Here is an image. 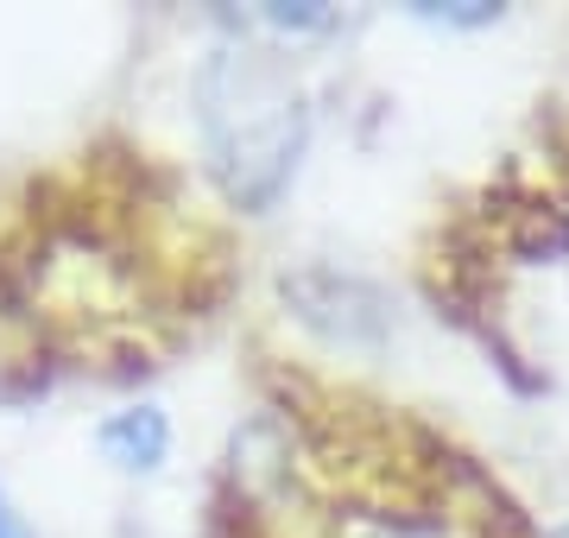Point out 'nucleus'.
<instances>
[{
	"label": "nucleus",
	"instance_id": "nucleus-2",
	"mask_svg": "<svg viewBox=\"0 0 569 538\" xmlns=\"http://www.w3.org/2000/svg\"><path fill=\"white\" fill-rule=\"evenodd\" d=\"M96 444H102V456L114 462V469H127V476H152L164 462V450H171V425H164L159 406H127V412H114L96 431Z\"/></svg>",
	"mask_w": 569,
	"mask_h": 538
},
{
	"label": "nucleus",
	"instance_id": "nucleus-1",
	"mask_svg": "<svg viewBox=\"0 0 569 538\" xmlns=\"http://www.w3.org/2000/svg\"><path fill=\"white\" fill-rule=\"evenodd\" d=\"M197 140L216 171V185L234 209L279 203L291 171L310 146V102L291 63L260 39H222L209 44L197 77Z\"/></svg>",
	"mask_w": 569,
	"mask_h": 538
},
{
	"label": "nucleus",
	"instance_id": "nucleus-3",
	"mask_svg": "<svg viewBox=\"0 0 569 538\" xmlns=\"http://www.w3.org/2000/svg\"><path fill=\"white\" fill-rule=\"evenodd\" d=\"M0 538H32V526L20 519V507H13L7 495H0Z\"/></svg>",
	"mask_w": 569,
	"mask_h": 538
}]
</instances>
